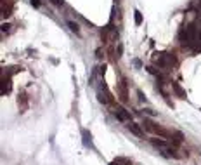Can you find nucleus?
Listing matches in <instances>:
<instances>
[{
    "label": "nucleus",
    "instance_id": "1",
    "mask_svg": "<svg viewBox=\"0 0 201 165\" xmlns=\"http://www.w3.org/2000/svg\"><path fill=\"white\" fill-rule=\"evenodd\" d=\"M144 129H146V130H149V132H153V134H158V136H161V137H172V134H170L168 130H165V129L158 127L156 124H153V122H151V120H147V118H144Z\"/></svg>",
    "mask_w": 201,
    "mask_h": 165
},
{
    "label": "nucleus",
    "instance_id": "2",
    "mask_svg": "<svg viewBox=\"0 0 201 165\" xmlns=\"http://www.w3.org/2000/svg\"><path fill=\"white\" fill-rule=\"evenodd\" d=\"M127 129H128V130H130L132 134L139 136V137H142V136H144V132L141 130V127H139L137 124H134V122H128V124H127Z\"/></svg>",
    "mask_w": 201,
    "mask_h": 165
},
{
    "label": "nucleus",
    "instance_id": "3",
    "mask_svg": "<svg viewBox=\"0 0 201 165\" xmlns=\"http://www.w3.org/2000/svg\"><path fill=\"white\" fill-rule=\"evenodd\" d=\"M115 117L118 120H130V113H127L123 108H116L115 110Z\"/></svg>",
    "mask_w": 201,
    "mask_h": 165
},
{
    "label": "nucleus",
    "instance_id": "4",
    "mask_svg": "<svg viewBox=\"0 0 201 165\" xmlns=\"http://www.w3.org/2000/svg\"><path fill=\"white\" fill-rule=\"evenodd\" d=\"M172 87H174V90H175V94L180 97V99H186V90H182V87L179 85V84H175V82H172Z\"/></svg>",
    "mask_w": 201,
    "mask_h": 165
},
{
    "label": "nucleus",
    "instance_id": "5",
    "mask_svg": "<svg viewBox=\"0 0 201 165\" xmlns=\"http://www.w3.org/2000/svg\"><path fill=\"white\" fill-rule=\"evenodd\" d=\"M2 84H3L2 85V94H9L10 92V78L7 77L5 80H2Z\"/></svg>",
    "mask_w": 201,
    "mask_h": 165
},
{
    "label": "nucleus",
    "instance_id": "6",
    "mask_svg": "<svg viewBox=\"0 0 201 165\" xmlns=\"http://www.w3.org/2000/svg\"><path fill=\"white\" fill-rule=\"evenodd\" d=\"M180 143H182V134H180V132H175V134L172 136V144H174V146H179Z\"/></svg>",
    "mask_w": 201,
    "mask_h": 165
},
{
    "label": "nucleus",
    "instance_id": "7",
    "mask_svg": "<svg viewBox=\"0 0 201 165\" xmlns=\"http://www.w3.org/2000/svg\"><path fill=\"white\" fill-rule=\"evenodd\" d=\"M68 26H69V30H71V31H75L76 35H80V26H78L76 23H73V21H68Z\"/></svg>",
    "mask_w": 201,
    "mask_h": 165
},
{
    "label": "nucleus",
    "instance_id": "8",
    "mask_svg": "<svg viewBox=\"0 0 201 165\" xmlns=\"http://www.w3.org/2000/svg\"><path fill=\"white\" fill-rule=\"evenodd\" d=\"M134 14H135V24H141V23H142V16H141V12L135 10Z\"/></svg>",
    "mask_w": 201,
    "mask_h": 165
},
{
    "label": "nucleus",
    "instance_id": "9",
    "mask_svg": "<svg viewBox=\"0 0 201 165\" xmlns=\"http://www.w3.org/2000/svg\"><path fill=\"white\" fill-rule=\"evenodd\" d=\"M9 28H10V26H9V24H2V30H3V31H7V30H9Z\"/></svg>",
    "mask_w": 201,
    "mask_h": 165
},
{
    "label": "nucleus",
    "instance_id": "10",
    "mask_svg": "<svg viewBox=\"0 0 201 165\" xmlns=\"http://www.w3.org/2000/svg\"><path fill=\"white\" fill-rule=\"evenodd\" d=\"M111 165H116V164H111Z\"/></svg>",
    "mask_w": 201,
    "mask_h": 165
}]
</instances>
